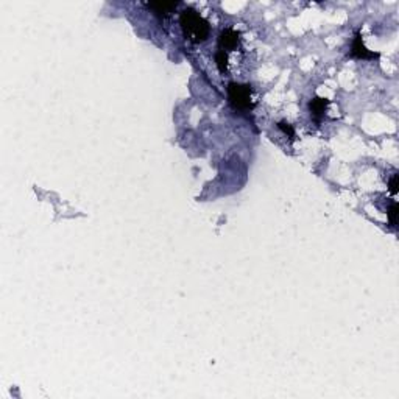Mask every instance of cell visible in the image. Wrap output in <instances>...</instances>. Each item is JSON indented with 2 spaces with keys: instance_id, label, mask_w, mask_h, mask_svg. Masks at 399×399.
Returning a JSON list of instances; mask_svg holds the SVG:
<instances>
[{
  "instance_id": "8",
  "label": "cell",
  "mask_w": 399,
  "mask_h": 399,
  "mask_svg": "<svg viewBox=\"0 0 399 399\" xmlns=\"http://www.w3.org/2000/svg\"><path fill=\"white\" fill-rule=\"evenodd\" d=\"M396 214H397V204L396 203H391L390 209L387 211V215L390 218V225L391 226H396Z\"/></svg>"
},
{
  "instance_id": "6",
  "label": "cell",
  "mask_w": 399,
  "mask_h": 399,
  "mask_svg": "<svg viewBox=\"0 0 399 399\" xmlns=\"http://www.w3.org/2000/svg\"><path fill=\"white\" fill-rule=\"evenodd\" d=\"M150 10H153L156 14H159V16H167V14H170L176 7H178V4L176 2H156V4H149L147 5Z\"/></svg>"
},
{
  "instance_id": "2",
  "label": "cell",
  "mask_w": 399,
  "mask_h": 399,
  "mask_svg": "<svg viewBox=\"0 0 399 399\" xmlns=\"http://www.w3.org/2000/svg\"><path fill=\"white\" fill-rule=\"evenodd\" d=\"M226 92H228L229 105L232 106L234 111H240V112L253 111L254 101H253V97H251V92H253V89H251L249 84L229 83Z\"/></svg>"
},
{
  "instance_id": "10",
  "label": "cell",
  "mask_w": 399,
  "mask_h": 399,
  "mask_svg": "<svg viewBox=\"0 0 399 399\" xmlns=\"http://www.w3.org/2000/svg\"><path fill=\"white\" fill-rule=\"evenodd\" d=\"M390 192L393 195H396V192H397V175H393V178L390 181Z\"/></svg>"
},
{
  "instance_id": "1",
  "label": "cell",
  "mask_w": 399,
  "mask_h": 399,
  "mask_svg": "<svg viewBox=\"0 0 399 399\" xmlns=\"http://www.w3.org/2000/svg\"><path fill=\"white\" fill-rule=\"evenodd\" d=\"M180 24H181V30H183L184 38L194 44L204 42L209 36V32H211L209 22L194 8H186L184 11H181Z\"/></svg>"
},
{
  "instance_id": "3",
  "label": "cell",
  "mask_w": 399,
  "mask_h": 399,
  "mask_svg": "<svg viewBox=\"0 0 399 399\" xmlns=\"http://www.w3.org/2000/svg\"><path fill=\"white\" fill-rule=\"evenodd\" d=\"M240 44V35L232 30V28H226L220 33L218 36V50L221 52H231L237 49Z\"/></svg>"
},
{
  "instance_id": "5",
  "label": "cell",
  "mask_w": 399,
  "mask_h": 399,
  "mask_svg": "<svg viewBox=\"0 0 399 399\" xmlns=\"http://www.w3.org/2000/svg\"><path fill=\"white\" fill-rule=\"evenodd\" d=\"M329 105V100L328 98H321V97H315L314 100H310L309 103V109H310V114H312L314 119L318 122L321 117L326 112V108Z\"/></svg>"
},
{
  "instance_id": "7",
  "label": "cell",
  "mask_w": 399,
  "mask_h": 399,
  "mask_svg": "<svg viewBox=\"0 0 399 399\" xmlns=\"http://www.w3.org/2000/svg\"><path fill=\"white\" fill-rule=\"evenodd\" d=\"M215 63H217L218 70H220L221 73H225L226 69H228V55H226V52L218 50V52L215 53Z\"/></svg>"
},
{
  "instance_id": "9",
  "label": "cell",
  "mask_w": 399,
  "mask_h": 399,
  "mask_svg": "<svg viewBox=\"0 0 399 399\" xmlns=\"http://www.w3.org/2000/svg\"><path fill=\"white\" fill-rule=\"evenodd\" d=\"M278 126H279L281 129H283V131L286 132V135H289V138H292V139L295 138V131H293V128H292V125H290V123H286V122H279V123H278Z\"/></svg>"
},
{
  "instance_id": "4",
  "label": "cell",
  "mask_w": 399,
  "mask_h": 399,
  "mask_svg": "<svg viewBox=\"0 0 399 399\" xmlns=\"http://www.w3.org/2000/svg\"><path fill=\"white\" fill-rule=\"evenodd\" d=\"M351 56L354 58H359V60H369V58H377L379 53H373L369 52L365 46H363V41H362V36L360 33L356 35L354 38V42H352V47H351Z\"/></svg>"
}]
</instances>
